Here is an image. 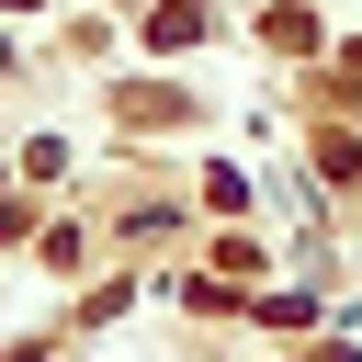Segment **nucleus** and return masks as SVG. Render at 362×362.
Segmentation results:
<instances>
[{
  "instance_id": "obj_1",
  "label": "nucleus",
  "mask_w": 362,
  "mask_h": 362,
  "mask_svg": "<svg viewBox=\"0 0 362 362\" xmlns=\"http://www.w3.org/2000/svg\"><path fill=\"white\" fill-rule=\"evenodd\" d=\"M0 11H34V0H0Z\"/></svg>"
}]
</instances>
